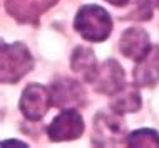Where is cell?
I'll return each mask as SVG.
<instances>
[{
  "instance_id": "13",
  "label": "cell",
  "mask_w": 159,
  "mask_h": 148,
  "mask_svg": "<svg viewBox=\"0 0 159 148\" xmlns=\"http://www.w3.org/2000/svg\"><path fill=\"white\" fill-rule=\"evenodd\" d=\"M126 145L127 146H157L159 148V133L151 128L136 130L131 135H127Z\"/></svg>"
},
{
  "instance_id": "15",
  "label": "cell",
  "mask_w": 159,
  "mask_h": 148,
  "mask_svg": "<svg viewBox=\"0 0 159 148\" xmlns=\"http://www.w3.org/2000/svg\"><path fill=\"white\" fill-rule=\"evenodd\" d=\"M106 2H109L111 5H116V7H124L129 3V0H106Z\"/></svg>"
},
{
  "instance_id": "8",
  "label": "cell",
  "mask_w": 159,
  "mask_h": 148,
  "mask_svg": "<svg viewBox=\"0 0 159 148\" xmlns=\"http://www.w3.org/2000/svg\"><path fill=\"white\" fill-rule=\"evenodd\" d=\"M59 0H5L7 14L20 24H37Z\"/></svg>"
},
{
  "instance_id": "12",
  "label": "cell",
  "mask_w": 159,
  "mask_h": 148,
  "mask_svg": "<svg viewBox=\"0 0 159 148\" xmlns=\"http://www.w3.org/2000/svg\"><path fill=\"white\" fill-rule=\"evenodd\" d=\"M143 106V99L139 96V91L134 88H124L119 93L114 94L112 101H111V110L117 115L124 113H136Z\"/></svg>"
},
{
  "instance_id": "7",
  "label": "cell",
  "mask_w": 159,
  "mask_h": 148,
  "mask_svg": "<svg viewBox=\"0 0 159 148\" xmlns=\"http://www.w3.org/2000/svg\"><path fill=\"white\" fill-rule=\"evenodd\" d=\"M52 104L57 108H79L85 103V91L79 81L70 77H59L50 86Z\"/></svg>"
},
{
  "instance_id": "5",
  "label": "cell",
  "mask_w": 159,
  "mask_h": 148,
  "mask_svg": "<svg viewBox=\"0 0 159 148\" xmlns=\"http://www.w3.org/2000/svg\"><path fill=\"white\" fill-rule=\"evenodd\" d=\"M52 106V94L50 89L42 84L32 82L24 89L19 101V108L22 115L29 121H39L45 116L49 108Z\"/></svg>"
},
{
  "instance_id": "16",
  "label": "cell",
  "mask_w": 159,
  "mask_h": 148,
  "mask_svg": "<svg viewBox=\"0 0 159 148\" xmlns=\"http://www.w3.org/2000/svg\"><path fill=\"white\" fill-rule=\"evenodd\" d=\"M152 3H154V5H156V7L159 8V0H152Z\"/></svg>"
},
{
  "instance_id": "10",
  "label": "cell",
  "mask_w": 159,
  "mask_h": 148,
  "mask_svg": "<svg viewBox=\"0 0 159 148\" xmlns=\"http://www.w3.org/2000/svg\"><path fill=\"white\" fill-rule=\"evenodd\" d=\"M134 84L137 88H151L159 82V47H151V51L141 61L136 62Z\"/></svg>"
},
{
  "instance_id": "11",
  "label": "cell",
  "mask_w": 159,
  "mask_h": 148,
  "mask_svg": "<svg viewBox=\"0 0 159 148\" xmlns=\"http://www.w3.org/2000/svg\"><path fill=\"white\" fill-rule=\"evenodd\" d=\"M70 67L82 81L92 82L99 69L94 51L85 46H77L70 56Z\"/></svg>"
},
{
  "instance_id": "14",
  "label": "cell",
  "mask_w": 159,
  "mask_h": 148,
  "mask_svg": "<svg viewBox=\"0 0 159 148\" xmlns=\"http://www.w3.org/2000/svg\"><path fill=\"white\" fill-rule=\"evenodd\" d=\"M152 15V5H151V0H137L134 10L129 14L131 19L136 20H149Z\"/></svg>"
},
{
  "instance_id": "6",
  "label": "cell",
  "mask_w": 159,
  "mask_h": 148,
  "mask_svg": "<svg viewBox=\"0 0 159 148\" xmlns=\"http://www.w3.org/2000/svg\"><path fill=\"white\" fill-rule=\"evenodd\" d=\"M92 86L97 93L106 94V96H114L126 86V76H124L122 66L116 59H107L99 66Z\"/></svg>"
},
{
  "instance_id": "4",
  "label": "cell",
  "mask_w": 159,
  "mask_h": 148,
  "mask_svg": "<svg viewBox=\"0 0 159 148\" xmlns=\"http://www.w3.org/2000/svg\"><path fill=\"white\" fill-rule=\"evenodd\" d=\"M84 133V120L75 108H66L47 126V136L52 141L77 140Z\"/></svg>"
},
{
  "instance_id": "3",
  "label": "cell",
  "mask_w": 159,
  "mask_h": 148,
  "mask_svg": "<svg viewBox=\"0 0 159 148\" xmlns=\"http://www.w3.org/2000/svg\"><path fill=\"white\" fill-rule=\"evenodd\" d=\"M126 125L117 113H97L94 118L92 143L97 146H117L126 143Z\"/></svg>"
},
{
  "instance_id": "9",
  "label": "cell",
  "mask_w": 159,
  "mask_h": 148,
  "mask_svg": "<svg viewBox=\"0 0 159 148\" xmlns=\"http://www.w3.org/2000/svg\"><path fill=\"white\" fill-rule=\"evenodd\" d=\"M151 41H149L148 32L143 29L137 27H131L127 30H124L121 41H119V49L126 57L132 59V61H141L151 51Z\"/></svg>"
},
{
  "instance_id": "1",
  "label": "cell",
  "mask_w": 159,
  "mask_h": 148,
  "mask_svg": "<svg viewBox=\"0 0 159 148\" xmlns=\"http://www.w3.org/2000/svg\"><path fill=\"white\" fill-rule=\"evenodd\" d=\"M74 29L89 42H102L112 32V19L106 8L96 3L82 5L74 19Z\"/></svg>"
},
{
  "instance_id": "2",
  "label": "cell",
  "mask_w": 159,
  "mask_h": 148,
  "mask_svg": "<svg viewBox=\"0 0 159 148\" xmlns=\"http://www.w3.org/2000/svg\"><path fill=\"white\" fill-rule=\"evenodd\" d=\"M34 69V57L22 42L7 44L2 41L0 79L3 84H15Z\"/></svg>"
}]
</instances>
